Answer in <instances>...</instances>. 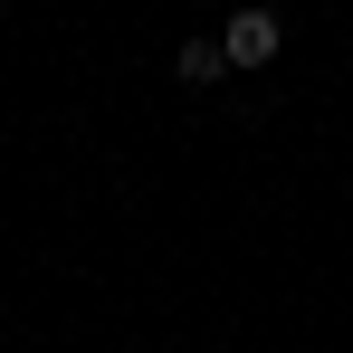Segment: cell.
Masks as SVG:
<instances>
[{
    "mask_svg": "<svg viewBox=\"0 0 353 353\" xmlns=\"http://www.w3.org/2000/svg\"><path fill=\"white\" fill-rule=\"evenodd\" d=\"M172 77H181V86H210V77H230V58H220V39H191V48L172 58Z\"/></svg>",
    "mask_w": 353,
    "mask_h": 353,
    "instance_id": "cell-2",
    "label": "cell"
},
{
    "mask_svg": "<svg viewBox=\"0 0 353 353\" xmlns=\"http://www.w3.org/2000/svg\"><path fill=\"white\" fill-rule=\"evenodd\" d=\"M277 39H287V29H277L268 10H239L230 29H220V58H230V67H248V77H258V67L277 58Z\"/></svg>",
    "mask_w": 353,
    "mask_h": 353,
    "instance_id": "cell-1",
    "label": "cell"
}]
</instances>
